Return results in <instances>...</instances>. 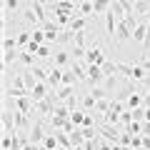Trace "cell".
<instances>
[{
	"label": "cell",
	"instance_id": "cell-13",
	"mask_svg": "<svg viewBox=\"0 0 150 150\" xmlns=\"http://www.w3.org/2000/svg\"><path fill=\"white\" fill-rule=\"evenodd\" d=\"M85 118H88V112H83V110H73L70 112V123H73L75 128H83V125H85Z\"/></svg>",
	"mask_w": 150,
	"mask_h": 150
},
{
	"label": "cell",
	"instance_id": "cell-1",
	"mask_svg": "<svg viewBox=\"0 0 150 150\" xmlns=\"http://www.w3.org/2000/svg\"><path fill=\"white\" fill-rule=\"evenodd\" d=\"M105 60H110L108 50H103L100 40H93V43L88 45V53H85V63H88V65H103Z\"/></svg>",
	"mask_w": 150,
	"mask_h": 150
},
{
	"label": "cell",
	"instance_id": "cell-4",
	"mask_svg": "<svg viewBox=\"0 0 150 150\" xmlns=\"http://www.w3.org/2000/svg\"><path fill=\"white\" fill-rule=\"evenodd\" d=\"M105 83V73H103V65H88V85H103Z\"/></svg>",
	"mask_w": 150,
	"mask_h": 150
},
{
	"label": "cell",
	"instance_id": "cell-5",
	"mask_svg": "<svg viewBox=\"0 0 150 150\" xmlns=\"http://www.w3.org/2000/svg\"><path fill=\"white\" fill-rule=\"evenodd\" d=\"M48 70H50V75H48V85L53 88V90H58V88L63 85V73H65V70L58 68V65H53V68H48Z\"/></svg>",
	"mask_w": 150,
	"mask_h": 150
},
{
	"label": "cell",
	"instance_id": "cell-15",
	"mask_svg": "<svg viewBox=\"0 0 150 150\" xmlns=\"http://www.w3.org/2000/svg\"><path fill=\"white\" fill-rule=\"evenodd\" d=\"M85 25H88V18H83L80 15V13H78V15H75L73 18V23H70V30H73V33H78V30H85Z\"/></svg>",
	"mask_w": 150,
	"mask_h": 150
},
{
	"label": "cell",
	"instance_id": "cell-2",
	"mask_svg": "<svg viewBox=\"0 0 150 150\" xmlns=\"http://www.w3.org/2000/svg\"><path fill=\"white\" fill-rule=\"evenodd\" d=\"M45 120L48 118H35V123H33V128H30V143L33 145H43V140L48 138V133H45Z\"/></svg>",
	"mask_w": 150,
	"mask_h": 150
},
{
	"label": "cell",
	"instance_id": "cell-30",
	"mask_svg": "<svg viewBox=\"0 0 150 150\" xmlns=\"http://www.w3.org/2000/svg\"><path fill=\"white\" fill-rule=\"evenodd\" d=\"M133 3H135V0H133Z\"/></svg>",
	"mask_w": 150,
	"mask_h": 150
},
{
	"label": "cell",
	"instance_id": "cell-14",
	"mask_svg": "<svg viewBox=\"0 0 150 150\" xmlns=\"http://www.w3.org/2000/svg\"><path fill=\"white\" fill-rule=\"evenodd\" d=\"M30 73L38 78V83H48V75H50V70H45L43 65H33V68H30Z\"/></svg>",
	"mask_w": 150,
	"mask_h": 150
},
{
	"label": "cell",
	"instance_id": "cell-21",
	"mask_svg": "<svg viewBox=\"0 0 150 150\" xmlns=\"http://www.w3.org/2000/svg\"><path fill=\"white\" fill-rule=\"evenodd\" d=\"M140 58H150V20H148V35H145V43H143V53Z\"/></svg>",
	"mask_w": 150,
	"mask_h": 150
},
{
	"label": "cell",
	"instance_id": "cell-26",
	"mask_svg": "<svg viewBox=\"0 0 150 150\" xmlns=\"http://www.w3.org/2000/svg\"><path fill=\"white\" fill-rule=\"evenodd\" d=\"M3 150H13V135L3 133Z\"/></svg>",
	"mask_w": 150,
	"mask_h": 150
},
{
	"label": "cell",
	"instance_id": "cell-25",
	"mask_svg": "<svg viewBox=\"0 0 150 150\" xmlns=\"http://www.w3.org/2000/svg\"><path fill=\"white\" fill-rule=\"evenodd\" d=\"M65 105H68L70 110H78V93H75V95H70L68 100H65Z\"/></svg>",
	"mask_w": 150,
	"mask_h": 150
},
{
	"label": "cell",
	"instance_id": "cell-16",
	"mask_svg": "<svg viewBox=\"0 0 150 150\" xmlns=\"http://www.w3.org/2000/svg\"><path fill=\"white\" fill-rule=\"evenodd\" d=\"M130 123H135L133 110H123V112H120V123H118V128H130Z\"/></svg>",
	"mask_w": 150,
	"mask_h": 150
},
{
	"label": "cell",
	"instance_id": "cell-8",
	"mask_svg": "<svg viewBox=\"0 0 150 150\" xmlns=\"http://www.w3.org/2000/svg\"><path fill=\"white\" fill-rule=\"evenodd\" d=\"M110 105H112V98H100V100H95V118L100 120V115H105L108 110H110Z\"/></svg>",
	"mask_w": 150,
	"mask_h": 150
},
{
	"label": "cell",
	"instance_id": "cell-28",
	"mask_svg": "<svg viewBox=\"0 0 150 150\" xmlns=\"http://www.w3.org/2000/svg\"><path fill=\"white\" fill-rule=\"evenodd\" d=\"M38 3H43V5H48V8L53 5V0H38Z\"/></svg>",
	"mask_w": 150,
	"mask_h": 150
},
{
	"label": "cell",
	"instance_id": "cell-6",
	"mask_svg": "<svg viewBox=\"0 0 150 150\" xmlns=\"http://www.w3.org/2000/svg\"><path fill=\"white\" fill-rule=\"evenodd\" d=\"M148 20H150V18H145V20H140L138 25H135V30H133V43H145V35H148Z\"/></svg>",
	"mask_w": 150,
	"mask_h": 150
},
{
	"label": "cell",
	"instance_id": "cell-10",
	"mask_svg": "<svg viewBox=\"0 0 150 150\" xmlns=\"http://www.w3.org/2000/svg\"><path fill=\"white\" fill-rule=\"evenodd\" d=\"M133 10H135V15H148L150 18V0H135Z\"/></svg>",
	"mask_w": 150,
	"mask_h": 150
},
{
	"label": "cell",
	"instance_id": "cell-22",
	"mask_svg": "<svg viewBox=\"0 0 150 150\" xmlns=\"http://www.w3.org/2000/svg\"><path fill=\"white\" fill-rule=\"evenodd\" d=\"M50 53H53V45L50 43H43L38 48V58H50Z\"/></svg>",
	"mask_w": 150,
	"mask_h": 150
},
{
	"label": "cell",
	"instance_id": "cell-29",
	"mask_svg": "<svg viewBox=\"0 0 150 150\" xmlns=\"http://www.w3.org/2000/svg\"><path fill=\"white\" fill-rule=\"evenodd\" d=\"M145 120L150 123V108H145Z\"/></svg>",
	"mask_w": 150,
	"mask_h": 150
},
{
	"label": "cell",
	"instance_id": "cell-17",
	"mask_svg": "<svg viewBox=\"0 0 150 150\" xmlns=\"http://www.w3.org/2000/svg\"><path fill=\"white\" fill-rule=\"evenodd\" d=\"M18 63H20V65H25V68H33V65H35V55H33V53H28V50H23V53H20V58H18Z\"/></svg>",
	"mask_w": 150,
	"mask_h": 150
},
{
	"label": "cell",
	"instance_id": "cell-19",
	"mask_svg": "<svg viewBox=\"0 0 150 150\" xmlns=\"http://www.w3.org/2000/svg\"><path fill=\"white\" fill-rule=\"evenodd\" d=\"M78 83V75H75V70L70 68V70H65L63 73V85H75Z\"/></svg>",
	"mask_w": 150,
	"mask_h": 150
},
{
	"label": "cell",
	"instance_id": "cell-11",
	"mask_svg": "<svg viewBox=\"0 0 150 150\" xmlns=\"http://www.w3.org/2000/svg\"><path fill=\"white\" fill-rule=\"evenodd\" d=\"M30 43H33V30H23V33H18V48H20V50H25Z\"/></svg>",
	"mask_w": 150,
	"mask_h": 150
},
{
	"label": "cell",
	"instance_id": "cell-9",
	"mask_svg": "<svg viewBox=\"0 0 150 150\" xmlns=\"http://www.w3.org/2000/svg\"><path fill=\"white\" fill-rule=\"evenodd\" d=\"M78 13H80L83 18L95 15V5H93V0H80V3H78Z\"/></svg>",
	"mask_w": 150,
	"mask_h": 150
},
{
	"label": "cell",
	"instance_id": "cell-20",
	"mask_svg": "<svg viewBox=\"0 0 150 150\" xmlns=\"http://www.w3.org/2000/svg\"><path fill=\"white\" fill-rule=\"evenodd\" d=\"M13 48H18V38L3 35V50H13Z\"/></svg>",
	"mask_w": 150,
	"mask_h": 150
},
{
	"label": "cell",
	"instance_id": "cell-7",
	"mask_svg": "<svg viewBox=\"0 0 150 150\" xmlns=\"http://www.w3.org/2000/svg\"><path fill=\"white\" fill-rule=\"evenodd\" d=\"M50 90H53V88H50L48 83H38V85L30 90V98L38 103V100H43V98H48V93H50Z\"/></svg>",
	"mask_w": 150,
	"mask_h": 150
},
{
	"label": "cell",
	"instance_id": "cell-23",
	"mask_svg": "<svg viewBox=\"0 0 150 150\" xmlns=\"http://www.w3.org/2000/svg\"><path fill=\"white\" fill-rule=\"evenodd\" d=\"M128 133H130V135H143V123H140V120H135V123H130Z\"/></svg>",
	"mask_w": 150,
	"mask_h": 150
},
{
	"label": "cell",
	"instance_id": "cell-3",
	"mask_svg": "<svg viewBox=\"0 0 150 150\" xmlns=\"http://www.w3.org/2000/svg\"><path fill=\"white\" fill-rule=\"evenodd\" d=\"M98 130H100V135L108 140V143H118L120 140L118 125H108V123H103V120H98Z\"/></svg>",
	"mask_w": 150,
	"mask_h": 150
},
{
	"label": "cell",
	"instance_id": "cell-12",
	"mask_svg": "<svg viewBox=\"0 0 150 150\" xmlns=\"http://www.w3.org/2000/svg\"><path fill=\"white\" fill-rule=\"evenodd\" d=\"M53 65H58V68H65V65H73V55L70 53H65V50H60L58 55H55V63Z\"/></svg>",
	"mask_w": 150,
	"mask_h": 150
},
{
	"label": "cell",
	"instance_id": "cell-24",
	"mask_svg": "<svg viewBox=\"0 0 150 150\" xmlns=\"http://www.w3.org/2000/svg\"><path fill=\"white\" fill-rule=\"evenodd\" d=\"M83 108H85V110H88V112H90V110H93V108H95V98H93V95H90V93H88V95H85V98H83Z\"/></svg>",
	"mask_w": 150,
	"mask_h": 150
},
{
	"label": "cell",
	"instance_id": "cell-18",
	"mask_svg": "<svg viewBox=\"0 0 150 150\" xmlns=\"http://www.w3.org/2000/svg\"><path fill=\"white\" fill-rule=\"evenodd\" d=\"M43 145H45V148H48V150H58V133H48V138H45L43 140Z\"/></svg>",
	"mask_w": 150,
	"mask_h": 150
},
{
	"label": "cell",
	"instance_id": "cell-27",
	"mask_svg": "<svg viewBox=\"0 0 150 150\" xmlns=\"http://www.w3.org/2000/svg\"><path fill=\"white\" fill-rule=\"evenodd\" d=\"M100 150H112V145H108L105 140H100Z\"/></svg>",
	"mask_w": 150,
	"mask_h": 150
}]
</instances>
